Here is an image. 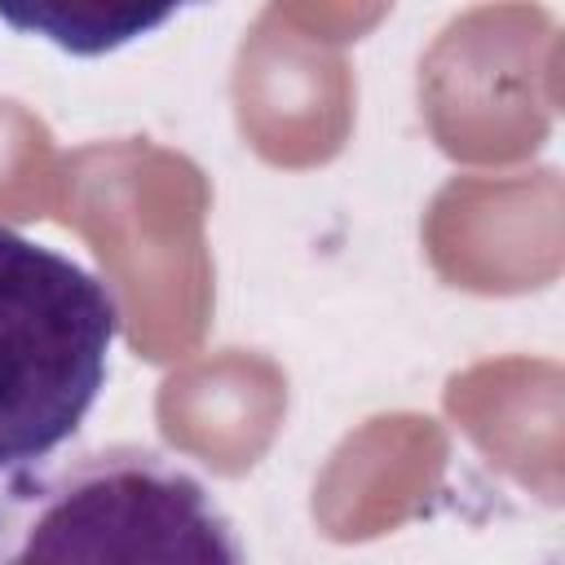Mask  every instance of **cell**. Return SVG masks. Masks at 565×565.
Wrapping results in <instances>:
<instances>
[{"label": "cell", "mask_w": 565, "mask_h": 565, "mask_svg": "<svg viewBox=\"0 0 565 565\" xmlns=\"http://www.w3.org/2000/svg\"><path fill=\"white\" fill-rule=\"evenodd\" d=\"M115 335L119 305L93 269L0 225V472L75 437Z\"/></svg>", "instance_id": "obj_2"}, {"label": "cell", "mask_w": 565, "mask_h": 565, "mask_svg": "<svg viewBox=\"0 0 565 565\" xmlns=\"http://www.w3.org/2000/svg\"><path fill=\"white\" fill-rule=\"evenodd\" d=\"M0 565H247V547L199 472L110 441L0 481Z\"/></svg>", "instance_id": "obj_1"}]
</instances>
